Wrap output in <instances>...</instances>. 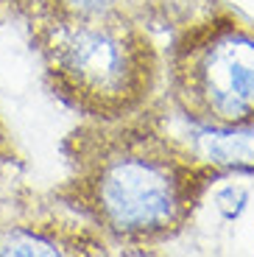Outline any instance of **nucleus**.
<instances>
[{
    "label": "nucleus",
    "instance_id": "obj_6",
    "mask_svg": "<svg viewBox=\"0 0 254 257\" xmlns=\"http://www.w3.org/2000/svg\"><path fill=\"white\" fill-rule=\"evenodd\" d=\"M31 12L67 14V17H137V0H20Z\"/></svg>",
    "mask_w": 254,
    "mask_h": 257
},
{
    "label": "nucleus",
    "instance_id": "obj_5",
    "mask_svg": "<svg viewBox=\"0 0 254 257\" xmlns=\"http://www.w3.org/2000/svg\"><path fill=\"white\" fill-rule=\"evenodd\" d=\"M95 246L87 238H73L67 226L48 221H14L0 224V254H76Z\"/></svg>",
    "mask_w": 254,
    "mask_h": 257
},
{
    "label": "nucleus",
    "instance_id": "obj_2",
    "mask_svg": "<svg viewBox=\"0 0 254 257\" xmlns=\"http://www.w3.org/2000/svg\"><path fill=\"white\" fill-rule=\"evenodd\" d=\"M45 76L73 109L95 123L146 115L165 67L137 17H67L31 12Z\"/></svg>",
    "mask_w": 254,
    "mask_h": 257
},
{
    "label": "nucleus",
    "instance_id": "obj_1",
    "mask_svg": "<svg viewBox=\"0 0 254 257\" xmlns=\"http://www.w3.org/2000/svg\"><path fill=\"white\" fill-rule=\"evenodd\" d=\"M70 165L64 199L101 238L120 246H159L176 238L215 179L176 137L143 115L89 120L73 135Z\"/></svg>",
    "mask_w": 254,
    "mask_h": 257
},
{
    "label": "nucleus",
    "instance_id": "obj_3",
    "mask_svg": "<svg viewBox=\"0 0 254 257\" xmlns=\"http://www.w3.org/2000/svg\"><path fill=\"white\" fill-rule=\"evenodd\" d=\"M168 95L190 123L226 126L254 117V26L212 17L190 28L168 59Z\"/></svg>",
    "mask_w": 254,
    "mask_h": 257
},
{
    "label": "nucleus",
    "instance_id": "obj_4",
    "mask_svg": "<svg viewBox=\"0 0 254 257\" xmlns=\"http://www.w3.org/2000/svg\"><path fill=\"white\" fill-rule=\"evenodd\" d=\"M176 140L190 151V157L198 165H204L215 176L254 174V117L240 123H226V126L190 123L187 135Z\"/></svg>",
    "mask_w": 254,
    "mask_h": 257
}]
</instances>
